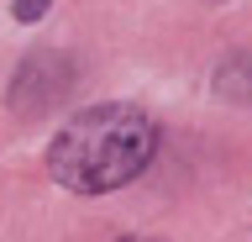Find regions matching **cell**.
<instances>
[{
  "mask_svg": "<svg viewBox=\"0 0 252 242\" xmlns=\"http://www.w3.org/2000/svg\"><path fill=\"white\" fill-rule=\"evenodd\" d=\"M158 153V121L137 105H90L68 116L58 137L47 142V174L74 195H105L121 190L153 163Z\"/></svg>",
  "mask_w": 252,
  "mask_h": 242,
  "instance_id": "6da1fadb",
  "label": "cell"
},
{
  "mask_svg": "<svg viewBox=\"0 0 252 242\" xmlns=\"http://www.w3.org/2000/svg\"><path fill=\"white\" fill-rule=\"evenodd\" d=\"M121 242H153V237H121Z\"/></svg>",
  "mask_w": 252,
  "mask_h": 242,
  "instance_id": "3957f363",
  "label": "cell"
},
{
  "mask_svg": "<svg viewBox=\"0 0 252 242\" xmlns=\"http://www.w3.org/2000/svg\"><path fill=\"white\" fill-rule=\"evenodd\" d=\"M47 11V0H16V21H37Z\"/></svg>",
  "mask_w": 252,
  "mask_h": 242,
  "instance_id": "7a4b0ae2",
  "label": "cell"
}]
</instances>
